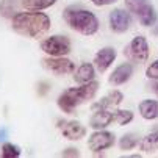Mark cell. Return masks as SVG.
Wrapping results in <instances>:
<instances>
[{
    "mask_svg": "<svg viewBox=\"0 0 158 158\" xmlns=\"http://www.w3.org/2000/svg\"><path fill=\"white\" fill-rule=\"evenodd\" d=\"M50 17L39 11H25V13H17L13 17V30L25 38L38 39L44 36L50 30Z\"/></svg>",
    "mask_w": 158,
    "mask_h": 158,
    "instance_id": "obj_1",
    "label": "cell"
},
{
    "mask_svg": "<svg viewBox=\"0 0 158 158\" xmlns=\"http://www.w3.org/2000/svg\"><path fill=\"white\" fill-rule=\"evenodd\" d=\"M97 89H99V83L94 81V80L89 81V83H83L77 88H67L66 91H63L58 96L56 105L63 113L72 114L77 106H80L81 103L94 99Z\"/></svg>",
    "mask_w": 158,
    "mask_h": 158,
    "instance_id": "obj_2",
    "label": "cell"
},
{
    "mask_svg": "<svg viewBox=\"0 0 158 158\" xmlns=\"http://www.w3.org/2000/svg\"><path fill=\"white\" fill-rule=\"evenodd\" d=\"M63 19L72 30H75L80 35L93 36L99 31V19H97V16L93 11L85 10L81 6H75V5L67 6L63 11Z\"/></svg>",
    "mask_w": 158,
    "mask_h": 158,
    "instance_id": "obj_3",
    "label": "cell"
},
{
    "mask_svg": "<svg viewBox=\"0 0 158 158\" xmlns=\"http://www.w3.org/2000/svg\"><path fill=\"white\" fill-rule=\"evenodd\" d=\"M124 55L127 60L131 63H146L149 60L150 50H149V44L144 36H135L124 49Z\"/></svg>",
    "mask_w": 158,
    "mask_h": 158,
    "instance_id": "obj_4",
    "label": "cell"
},
{
    "mask_svg": "<svg viewBox=\"0 0 158 158\" xmlns=\"http://www.w3.org/2000/svg\"><path fill=\"white\" fill-rule=\"evenodd\" d=\"M41 50L49 56H66L71 53V39L64 35H55L41 42Z\"/></svg>",
    "mask_w": 158,
    "mask_h": 158,
    "instance_id": "obj_5",
    "label": "cell"
},
{
    "mask_svg": "<svg viewBox=\"0 0 158 158\" xmlns=\"http://www.w3.org/2000/svg\"><path fill=\"white\" fill-rule=\"evenodd\" d=\"M42 67L55 75H67L75 71V64L64 56H47L42 60Z\"/></svg>",
    "mask_w": 158,
    "mask_h": 158,
    "instance_id": "obj_6",
    "label": "cell"
},
{
    "mask_svg": "<svg viewBox=\"0 0 158 158\" xmlns=\"http://www.w3.org/2000/svg\"><path fill=\"white\" fill-rule=\"evenodd\" d=\"M108 24H110L111 31H114V33H125L131 27V14H130L128 10L114 8L113 11H110Z\"/></svg>",
    "mask_w": 158,
    "mask_h": 158,
    "instance_id": "obj_7",
    "label": "cell"
},
{
    "mask_svg": "<svg viewBox=\"0 0 158 158\" xmlns=\"http://www.w3.org/2000/svg\"><path fill=\"white\" fill-rule=\"evenodd\" d=\"M113 146H114V135H113L111 131H106L105 128L103 130H96L88 139V147L94 153L103 152V150H106Z\"/></svg>",
    "mask_w": 158,
    "mask_h": 158,
    "instance_id": "obj_8",
    "label": "cell"
},
{
    "mask_svg": "<svg viewBox=\"0 0 158 158\" xmlns=\"http://www.w3.org/2000/svg\"><path fill=\"white\" fill-rule=\"evenodd\" d=\"M58 127L63 136L69 141H78L86 135V127L78 121H58Z\"/></svg>",
    "mask_w": 158,
    "mask_h": 158,
    "instance_id": "obj_9",
    "label": "cell"
},
{
    "mask_svg": "<svg viewBox=\"0 0 158 158\" xmlns=\"http://www.w3.org/2000/svg\"><path fill=\"white\" fill-rule=\"evenodd\" d=\"M118 53L114 47H103L94 55V66L99 72H105L108 67L114 63Z\"/></svg>",
    "mask_w": 158,
    "mask_h": 158,
    "instance_id": "obj_10",
    "label": "cell"
},
{
    "mask_svg": "<svg viewBox=\"0 0 158 158\" xmlns=\"http://www.w3.org/2000/svg\"><path fill=\"white\" fill-rule=\"evenodd\" d=\"M131 75H133V64L122 63L111 72V75L108 77V83L113 86H121V85L127 83L131 78Z\"/></svg>",
    "mask_w": 158,
    "mask_h": 158,
    "instance_id": "obj_11",
    "label": "cell"
},
{
    "mask_svg": "<svg viewBox=\"0 0 158 158\" xmlns=\"http://www.w3.org/2000/svg\"><path fill=\"white\" fill-rule=\"evenodd\" d=\"M111 122H114L113 111H110V110H97V111H94V114L91 116V119H89V127L94 128V130H103Z\"/></svg>",
    "mask_w": 158,
    "mask_h": 158,
    "instance_id": "obj_12",
    "label": "cell"
},
{
    "mask_svg": "<svg viewBox=\"0 0 158 158\" xmlns=\"http://www.w3.org/2000/svg\"><path fill=\"white\" fill-rule=\"evenodd\" d=\"M124 100V94L121 91H118V89H113V91H110L105 97H102L99 102L93 103L91 110L93 111H97V110H108V108H113V106H118L121 102Z\"/></svg>",
    "mask_w": 158,
    "mask_h": 158,
    "instance_id": "obj_13",
    "label": "cell"
},
{
    "mask_svg": "<svg viewBox=\"0 0 158 158\" xmlns=\"http://www.w3.org/2000/svg\"><path fill=\"white\" fill-rule=\"evenodd\" d=\"M139 114L143 119L146 121H153L158 119V100H152V99H144L139 102L138 105Z\"/></svg>",
    "mask_w": 158,
    "mask_h": 158,
    "instance_id": "obj_14",
    "label": "cell"
},
{
    "mask_svg": "<svg viewBox=\"0 0 158 158\" xmlns=\"http://www.w3.org/2000/svg\"><path fill=\"white\" fill-rule=\"evenodd\" d=\"M96 77V66L91 64V63H83L78 69L75 71V75H74V80L75 83H89L93 81Z\"/></svg>",
    "mask_w": 158,
    "mask_h": 158,
    "instance_id": "obj_15",
    "label": "cell"
},
{
    "mask_svg": "<svg viewBox=\"0 0 158 158\" xmlns=\"http://www.w3.org/2000/svg\"><path fill=\"white\" fill-rule=\"evenodd\" d=\"M139 150L143 153H153L158 150V128L150 131L139 141Z\"/></svg>",
    "mask_w": 158,
    "mask_h": 158,
    "instance_id": "obj_16",
    "label": "cell"
},
{
    "mask_svg": "<svg viewBox=\"0 0 158 158\" xmlns=\"http://www.w3.org/2000/svg\"><path fill=\"white\" fill-rule=\"evenodd\" d=\"M20 0H0V16L6 19H13L19 11Z\"/></svg>",
    "mask_w": 158,
    "mask_h": 158,
    "instance_id": "obj_17",
    "label": "cell"
},
{
    "mask_svg": "<svg viewBox=\"0 0 158 158\" xmlns=\"http://www.w3.org/2000/svg\"><path fill=\"white\" fill-rule=\"evenodd\" d=\"M136 17H138L139 24H141L143 27H152V25L156 24V20H158V13H156V10L153 8V5L150 3V5H149L141 14H138Z\"/></svg>",
    "mask_w": 158,
    "mask_h": 158,
    "instance_id": "obj_18",
    "label": "cell"
},
{
    "mask_svg": "<svg viewBox=\"0 0 158 158\" xmlns=\"http://www.w3.org/2000/svg\"><path fill=\"white\" fill-rule=\"evenodd\" d=\"M58 0H24V2H22V6L27 8V10H31V11H41V10L50 8Z\"/></svg>",
    "mask_w": 158,
    "mask_h": 158,
    "instance_id": "obj_19",
    "label": "cell"
},
{
    "mask_svg": "<svg viewBox=\"0 0 158 158\" xmlns=\"http://www.w3.org/2000/svg\"><path fill=\"white\" fill-rule=\"evenodd\" d=\"M124 2H125V8H127L130 13H133L135 16L141 14V13L150 5L149 0H124Z\"/></svg>",
    "mask_w": 158,
    "mask_h": 158,
    "instance_id": "obj_20",
    "label": "cell"
},
{
    "mask_svg": "<svg viewBox=\"0 0 158 158\" xmlns=\"http://www.w3.org/2000/svg\"><path fill=\"white\" fill-rule=\"evenodd\" d=\"M139 139H138V135H135V133H127L124 135V136L119 139V147L121 150H131L138 146Z\"/></svg>",
    "mask_w": 158,
    "mask_h": 158,
    "instance_id": "obj_21",
    "label": "cell"
},
{
    "mask_svg": "<svg viewBox=\"0 0 158 158\" xmlns=\"http://www.w3.org/2000/svg\"><path fill=\"white\" fill-rule=\"evenodd\" d=\"M113 116H114V122L121 127L128 125L133 121V113L130 110H116L113 111Z\"/></svg>",
    "mask_w": 158,
    "mask_h": 158,
    "instance_id": "obj_22",
    "label": "cell"
},
{
    "mask_svg": "<svg viewBox=\"0 0 158 158\" xmlns=\"http://www.w3.org/2000/svg\"><path fill=\"white\" fill-rule=\"evenodd\" d=\"M19 155H20L19 146H16L13 143H5L2 146V152H0V156L2 158H17Z\"/></svg>",
    "mask_w": 158,
    "mask_h": 158,
    "instance_id": "obj_23",
    "label": "cell"
},
{
    "mask_svg": "<svg viewBox=\"0 0 158 158\" xmlns=\"http://www.w3.org/2000/svg\"><path fill=\"white\" fill-rule=\"evenodd\" d=\"M146 77L149 80H158V60L150 63V66L146 69Z\"/></svg>",
    "mask_w": 158,
    "mask_h": 158,
    "instance_id": "obj_24",
    "label": "cell"
},
{
    "mask_svg": "<svg viewBox=\"0 0 158 158\" xmlns=\"http://www.w3.org/2000/svg\"><path fill=\"white\" fill-rule=\"evenodd\" d=\"M61 156H80V152L75 147H67L66 150L61 152Z\"/></svg>",
    "mask_w": 158,
    "mask_h": 158,
    "instance_id": "obj_25",
    "label": "cell"
},
{
    "mask_svg": "<svg viewBox=\"0 0 158 158\" xmlns=\"http://www.w3.org/2000/svg\"><path fill=\"white\" fill-rule=\"evenodd\" d=\"M91 3H94L96 6H106V5H111V3H116L118 0H89Z\"/></svg>",
    "mask_w": 158,
    "mask_h": 158,
    "instance_id": "obj_26",
    "label": "cell"
},
{
    "mask_svg": "<svg viewBox=\"0 0 158 158\" xmlns=\"http://www.w3.org/2000/svg\"><path fill=\"white\" fill-rule=\"evenodd\" d=\"M6 138H8V130L5 127H2V128H0V143L5 141Z\"/></svg>",
    "mask_w": 158,
    "mask_h": 158,
    "instance_id": "obj_27",
    "label": "cell"
},
{
    "mask_svg": "<svg viewBox=\"0 0 158 158\" xmlns=\"http://www.w3.org/2000/svg\"><path fill=\"white\" fill-rule=\"evenodd\" d=\"M150 89L156 94V97H158V80H153L152 83H150Z\"/></svg>",
    "mask_w": 158,
    "mask_h": 158,
    "instance_id": "obj_28",
    "label": "cell"
},
{
    "mask_svg": "<svg viewBox=\"0 0 158 158\" xmlns=\"http://www.w3.org/2000/svg\"><path fill=\"white\" fill-rule=\"evenodd\" d=\"M153 35H155V36H158V24L153 27Z\"/></svg>",
    "mask_w": 158,
    "mask_h": 158,
    "instance_id": "obj_29",
    "label": "cell"
}]
</instances>
